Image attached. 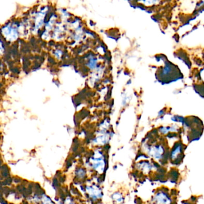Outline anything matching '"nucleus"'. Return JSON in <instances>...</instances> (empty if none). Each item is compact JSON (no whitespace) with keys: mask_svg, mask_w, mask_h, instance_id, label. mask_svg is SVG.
Masks as SVG:
<instances>
[{"mask_svg":"<svg viewBox=\"0 0 204 204\" xmlns=\"http://www.w3.org/2000/svg\"><path fill=\"white\" fill-rule=\"evenodd\" d=\"M199 78L200 80H201L203 82V84L204 85V69H202L200 72H199Z\"/></svg>","mask_w":204,"mask_h":204,"instance_id":"20e7f679","label":"nucleus"},{"mask_svg":"<svg viewBox=\"0 0 204 204\" xmlns=\"http://www.w3.org/2000/svg\"><path fill=\"white\" fill-rule=\"evenodd\" d=\"M144 146L146 152L150 156L157 160H161L166 156L168 152V146L166 139L157 133H152L147 137Z\"/></svg>","mask_w":204,"mask_h":204,"instance_id":"f257e3e1","label":"nucleus"},{"mask_svg":"<svg viewBox=\"0 0 204 204\" xmlns=\"http://www.w3.org/2000/svg\"><path fill=\"white\" fill-rule=\"evenodd\" d=\"M160 0H142L141 3L145 6H153L159 2Z\"/></svg>","mask_w":204,"mask_h":204,"instance_id":"7ed1b4c3","label":"nucleus"},{"mask_svg":"<svg viewBox=\"0 0 204 204\" xmlns=\"http://www.w3.org/2000/svg\"><path fill=\"white\" fill-rule=\"evenodd\" d=\"M10 204H13V203H10Z\"/></svg>","mask_w":204,"mask_h":204,"instance_id":"6e6552de","label":"nucleus"},{"mask_svg":"<svg viewBox=\"0 0 204 204\" xmlns=\"http://www.w3.org/2000/svg\"><path fill=\"white\" fill-rule=\"evenodd\" d=\"M13 180H14V181H15V182H16V183H19V182H20V181H20L21 179L18 178V177H15V178H13Z\"/></svg>","mask_w":204,"mask_h":204,"instance_id":"423d86ee","label":"nucleus"},{"mask_svg":"<svg viewBox=\"0 0 204 204\" xmlns=\"http://www.w3.org/2000/svg\"><path fill=\"white\" fill-rule=\"evenodd\" d=\"M201 3L200 4L202 6V5H203L204 4V0H201Z\"/></svg>","mask_w":204,"mask_h":204,"instance_id":"0eeeda50","label":"nucleus"},{"mask_svg":"<svg viewBox=\"0 0 204 204\" xmlns=\"http://www.w3.org/2000/svg\"><path fill=\"white\" fill-rule=\"evenodd\" d=\"M156 198L157 200L159 203H163V204H165L166 203L168 202V199L167 198V197L163 194H159L157 196H156Z\"/></svg>","mask_w":204,"mask_h":204,"instance_id":"f03ea898","label":"nucleus"},{"mask_svg":"<svg viewBox=\"0 0 204 204\" xmlns=\"http://www.w3.org/2000/svg\"><path fill=\"white\" fill-rule=\"evenodd\" d=\"M65 180H66V177H65V176H62V177H61L60 178H59V180H60V181H61V183H64V181H65Z\"/></svg>","mask_w":204,"mask_h":204,"instance_id":"39448f33","label":"nucleus"}]
</instances>
